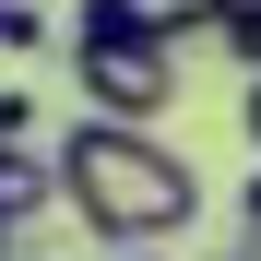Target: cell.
Here are the masks:
<instances>
[{
  "label": "cell",
  "mask_w": 261,
  "mask_h": 261,
  "mask_svg": "<svg viewBox=\"0 0 261 261\" xmlns=\"http://www.w3.org/2000/svg\"><path fill=\"white\" fill-rule=\"evenodd\" d=\"M60 190H71V214H83V238L143 249V238H178L190 214H202V166L166 143L154 119L83 107V119L60 130Z\"/></svg>",
  "instance_id": "1"
},
{
  "label": "cell",
  "mask_w": 261,
  "mask_h": 261,
  "mask_svg": "<svg viewBox=\"0 0 261 261\" xmlns=\"http://www.w3.org/2000/svg\"><path fill=\"white\" fill-rule=\"evenodd\" d=\"M119 12L143 36H166V48H178V36H214V0H119Z\"/></svg>",
  "instance_id": "3"
},
{
  "label": "cell",
  "mask_w": 261,
  "mask_h": 261,
  "mask_svg": "<svg viewBox=\"0 0 261 261\" xmlns=\"http://www.w3.org/2000/svg\"><path fill=\"white\" fill-rule=\"evenodd\" d=\"M71 71H83V107H107V119H166L178 107V48L143 36L119 0L71 12Z\"/></svg>",
  "instance_id": "2"
},
{
  "label": "cell",
  "mask_w": 261,
  "mask_h": 261,
  "mask_svg": "<svg viewBox=\"0 0 261 261\" xmlns=\"http://www.w3.org/2000/svg\"><path fill=\"white\" fill-rule=\"evenodd\" d=\"M24 261H36V249H24Z\"/></svg>",
  "instance_id": "13"
},
{
  "label": "cell",
  "mask_w": 261,
  "mask_h": 261,
  "mask_svg": "<svg viewBox=\"0 0 261 261\" xmlns=\"http://www.w3.org/2000/svg\"><path fill=\"white\" fill-rule=\"evenodd\" d=\"M238 214H249V226H261V166H249V190H238Z\"/></svg>",
  "instance_id": "10"
},
{
  "label": "cell",
  "mask_w": 261,
  "mask_h": 261,
  "mask_svg": "<svg viewBox=\"0 0 261 261\" xmlns=\"http://www.w3.org/2000/svg\"><path fill=\"white\" fill-rule=\"evenodd\" d=\"M249 12H261V0H214V24H249Z\"/></svg>",
  "instance_id": "9"
},
{
  "label": "cell",
  "mask_w": 261,
  "mask_h": 261,
  "mask_svg": "<svg viewBox=\"0 0 261 261\" xmlns=\"http://www.w3.org/2000/svg\"><path fill=\"white\" fill-rule=\"evenodd\" d=\"M12 143H36V95H24V83H0V154H12Z\"/></svg>",
  "instance_id": "5"
},
{
  "label": "cell",
  "mask_w": 261,
  "mask_h": 261,
  "mask_svg": "<svg viewBox=\"0 0 261 261\" xmlns=\"http://www.w3.org/2000/svg\"><path fill=\"white\" fill-rule=\"evenodd\" d=\"M238 130H249V154H261V71H249V95H238Z\"/></svg>",
  "instance_id": "7"
},
{
  "label": "cell",
  "mask_w": 261,
  "mask_h": 261,
  "mask_svg": "<svg viewBox=\"0 0 261 261\" xmlns=\"http://www.w3.org/2000/svg\"><path fill=\"white\" fill-rule=\"evenodd\" d=\"M226 261H261V226H238V249H226Z\"/></svg>",
  "instance_id": "11"
},
{
  "label": "cell",
  "mask_w": 261,
  "mask_h": 261,
  "mask_svg": "<svg viewBox=\"0 0 261 261\" xmlns=\"http://www.w3.org/2000/svg\"><path fill=\"white\" fill-rule=\"evenodd\" d=\"M0 48H12V60L48 48V12H36V0H0Z\"/></svg>",
  "instance_id": "4"
},
{
  "label": "cell",
  "mask_w": 261,
  "mask_h": 261,
  "mask_svg": "<svg viewBox=\"0 0 261 261\" xmlns=\"http://www.w3.org/2000/svg\"><path fill=\"white\" fill-rule=\"evenodd\" d=\"M119 261H166V238H143V249H119Z\"/></svg>",
  "instance_id": "12"
},
{
  "label": "cell",
  "mask_w": 261,
  "mask_h": 261,
  "mask_svg": "<svg viewBox=\"0 0 261 261\" xmlns=\"http://www.w3.org/2000/svg\"><path fill=\"white\" fill-rule=\"evenodd\" d=\"M214 48H226L238 71H261V12H249V24H214Z\"/></svg>",
  "instance_id": "6"
},
{
  "label": "cell",
  "mask_w": 261,
  "mask_h": 261,
  "mask_svg": "<svg viewBox=\"0 0 261 261\" xmlns=\"http://www.w3.org/2000/svg\"><path fill=\"white\" fill-rule=\"evenodd\" d=\"M0 261H24V214L12 202H0Z\"/></svg>",
  "instance_id": "8"
}]
</instances>
